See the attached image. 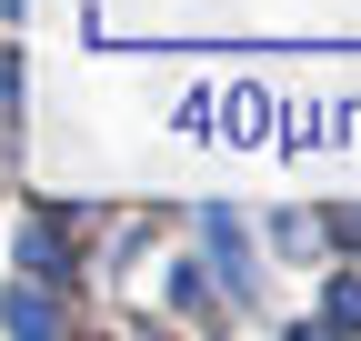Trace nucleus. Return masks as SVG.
<instances>
[{"label": "nucleus", "mask_w": 361, "mask_h": 341, "mask_svg": "<svg viewBox=\"0 0 361 341\" xmlns=\"http://www.w3.org/2000/svg\"><path fill=\"white\" fill-rule=\"evenodd\" d=\"M211 261H221V281H231V291H251V241H241V221H231V211H211Z\"/></svg>", "instance_id": "nucleus-1"}, {"label": "nucleus", "mask_w": 361, "mask_h": 341, "mask_svg": "<svg viewBox=\"0 0 361 341\" xmlns=\"http://www.w3.org/2000/svg\"><path fill=\"white\" fill-rule=\"evenodd\" d=\"M0 321H11V331H61V302H51V291H11V302H0Z\"/></svg>", "instance_id": "nucleus-2"}, {"label": "nucleus", "mask_w": 361, "mask_h": 341, "mask_svg": "<svg viewBox=\"0 0 361 341\" xmlns=\"http://www.w3.org/2000/svg\"><path fill=\"white\" fill-rule=\"evenodd\" d=\"M331 321H361V281H331V302H322Z\"/></svg>", "instance_id": "nucleus-3"}]
</instances>
